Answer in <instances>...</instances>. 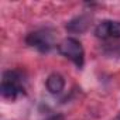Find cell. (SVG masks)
<instances>
[{
    "instance_id": "1",
    "label": "cell",
    "mask_w": 120,
    "mask_h": 120,
    "mask_svg": "<svg viewBox=\"0 0 120 120\" xmlns=\"http://www.w3.org/2000/svg\"><path fill=\"white\" fill-rule=\"evenodd\" d=\"M2 96L9 100H16L17 96L24 93V79L20 71H6L0 86Z\"/></svg>"
},
{
    "instance_id": "2",
    "label": "cell",
    "mask_w": 120,
    "mask_h": 120,
    "mask_svg": "<svg viewBox=\"0 0 120 120\" xmlns=\"http://www.w3.org/2000/svg\"><path fill=\"white\" fill-rule=\"evenodd\" d=\"M58 51L61 52L65 58L71 59V61L78 67L82 68L83 67V61H85V51L82 44L76 40V38H65L61 44L58 45Z\"/></svg>"
},
{
    "instance_id": "3",
    "label": "cell",
    "mask_w": 120,
    "mask_h": 120,
    "mask_svg": "<svg viewBox=\"0 0 120 120\" xmlns=\"http://www.w3.org/2000/svg\"><path fill=\"white\" fill-rule=\"evenodd\" d=\"M26 42L41 52H48L55 45V35L49 30H40V31L30 33L26 37Z\"/></svg>"
},
{
    "instance_id": "4",
    "label": "cell",
    "mask_w": 120,
    "mask_h": 120,
    "mask_svg": "<svg viewBox=\"0 0 120 120\" xmlns=\"http://www.w3.org/2000/svg\"><path fill=\"white\" fill-rule=\"evenodd\" d=\"M95 34L99 38H120V21L105 20L96 26Z\"/></svg>"
},
{
    "instance_id": "5",
    "label": "cell",
    "mask_w": 120,
    "mask_h": 120,
    "mask_svg": "<svg viewBox=\"0 0 120 120\" xmlns=\"http://www.w3.org/2000/svg\"><path fill=\"white\" fill-rule=\"evenodd\" d=\"M47 89L49 90V93H61L65 88V79L62 75H59V74H51L48 78H47Z\"/></svg>"
},
{
    "instance_id": "6",
    "label": "cell",
    "mask_w": 120,
    "mask_h": 120,
    "mask_svg": "<svg viewBox=\"0 0 120 120\" xmlns=\"http://www.w3.org/2000/svg\"><path fill=\"white\" fill-rule=\"evenodd\" d=\"M89 27V20L85 16H79L72 19L71 21H68L67 24V30L69 33H85Z\"/></svg>"
},
{
    "instance_id": "7",
    "label": "cell",
    "mask_w": 120,
    "mask_h": 120,
    "mask_svg": "<svg viewBox=\"0 0 120 120\" xmlns=\"http://www.w3.org/2000/svg\"><path fill=\"white\" fill-rule=\"evenodd\" d=\"M48 120H61V119H59V117H55V116H54V117H49Z\"/></svg>"
},
{
    "instance_id": "8",
    "label": "cell",
    "mask_w": 120,
    "mask_h": 120,
    "mask_svg": "<svg viewBox=\"0 0 120 120\" xmlns=\"http://www.w3.org/2000/svg\"><path fill=\"white\" fill-rule=\"evenodd\" d=\"M114 120H120V113H119V114L116 116V119H114Z\"/></svg>"
}]
</instances>
